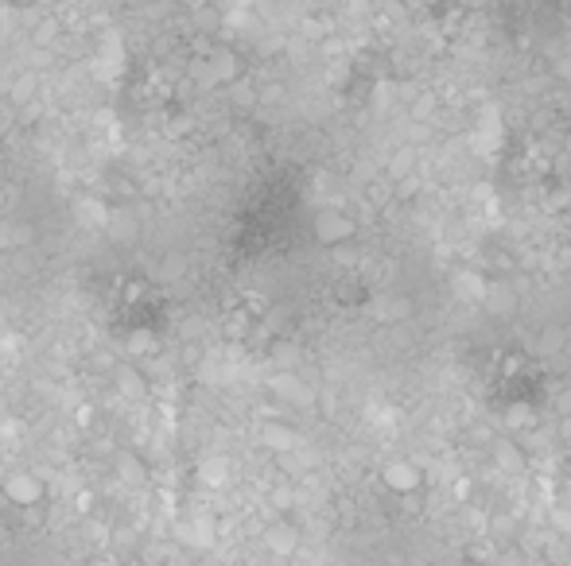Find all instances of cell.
<instances>
[{"label":"cell","instance_id":"1","mask_svg":"<svg viewBox=\"0 0 571 566\" xmlns=\"http://www.w3.org/2000/svg\"><path fill=\"white\" fill-rule=\"evenodd\" d=\"M315 241L326 244V249H338V244H346L354 237V218L342 214V210H319L315 214Z\"/></svg>","mask_w":571,"mask_h":566},{"label":"cell","instance_id":"2","mask_svg":"<svg viewBox=\"0 0 571 566\" xmlns=\"http://www.w3.org/2000/svg\"><path fill=\"white\" fill-rule=\"evenodd\" d=\"M381 485L396 493V497H412V493L424 485V474H420V466L404 462V458H396V462H389L381 469Z\"/></svg>","mask_w":571,"mask_h":566},{"label":"cell","instance_id":"3","mask_svg":"<svg viewBox=\"0 0 571 566\" xmlns=\"http://www.w3.org/2000/svg\"><path fill=\"white\" fill-rule=\"evenodd\" d=\"M4 497L16 504V509H35L43 501V481L31 469H20V474H8L4 481Z\"/></svg>","mask_w":571,"mask_h":566},{"label":"cell","instance_id":"4","mask_svg":"<svg viewBox=\"0 0 571 566\" xmlns=\"http://www.w3.org/2000/svg\"><path fill=\"white\" fill-rule=\"evenodd\" d=\"M264 547L273 551L276 559H288V555H296V547H299V532L288 520H280V524H273L264 532Z\"/></svg>","mask_w":571,"mask_h":566},{"label":"cell","instance_id":"5","mask_svg":"<svg viewBox=\"0 0 571 566\" xmlns=\"http://www.w3.org/2000/svg\"><path fill=\"white\" fill-rule=\"evenodd\" d=\"M113 466H117V477H121L125 485H144V481H148L144 458L133 454V450H117L113 454Z\"/></svg>","mask_w":571,"mask_h":566},{"label":"cell","instance_id":"6","mask_svg":"<svg viewBox=\"0 0 571 566\" xmlns=\"http://www.w3.org/2000/svg\"><path fill=\"white\" fill-rule=\"evenodd\" d=\"M125 353H128V357H136V361H151V357H160V341H156V334H151L148 326H140V330L128 334Z\"/></svg>","mask_w":571,"mask_h":566},{"label":"cell","instance_id":"7","mask_svg":"<svg viewBox=\"0 0 571 566\" xmlns=\"http://www.w3.org/2000/svg\"><path fill=\"white\" fill-rule=\"evenodd\" d=\"M261 442L268 446V450H280V454H288V450H296V431H291L288 423H264V431H261Z\"/></svg>","mask_w":571,"mask_h":566},{"label":"cell","instance_id":"8","mask_svg":"<svg viewBox=\"0 0 571 566\" xmlns=\"http://www.w3.org/2000/svg\"><path fill=\"white\" fill-rule=\"evenodd\" d=\"M117 392L128 396V399L148 396V376L140 373V369H128V364H121V369H117Z\"/></svg>","mask_w":571,"mask_h":566},{"label":"cell","instance_id":"9","mask_svg":"<svg viewBox=\"0 0 571 566\" xmlns=\"http://www.w3.org/2000/svg\"><path fill=\"white\" fill-rule=\"evenodd\" d=\"M513 303H517V295H513L506 283H489V291H486V306H489V311H494V314H509Z\"/></svg>","mask_w":571,"mask_h":566},{"label":"cell","instance_id":"10","mask_svg":"<svg viewBox=\"0 0 571 566\" xmlns=\"http://www.w3.org/2000/svg\"><path fill=\"white\" fill-rule=\"evenodd\" d=\"M31 90H35V78H20V81H16V98H20V101H28Z\"/></svg>","mask_w":571,"mask_h":566},{"label":"cell","instance_id":"11","mask_svg":"<svg viewBox=\"0 0 571 566\" xmlns=\"http://www.w3.org/2000/svg\"><path fill=\"white\" fill-rule=\"evenodd\" d=\"M203 477H206V481H221V477H226V474H221V462H206Z\"/></svg>","mask_w":571,"mask_h":566}]
</instances>
